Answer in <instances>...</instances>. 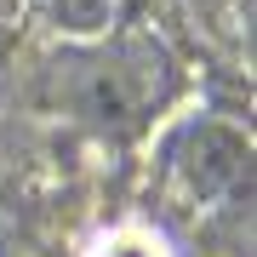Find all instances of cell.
Masks as SVG:
<instances>
[{"mask_svg": "<svg viewBox=\"0 0 257 257\" xmlns=\"http://www.w3.org/2000/svg\"><path fill=\"white\" fill-rule=\"evenodd\" d=\"M172 166H177V177H183V189L194 200H211L223 189H240V177H246V143L223 126H194L172 149Z\"/></svg>", "mask_w": 257, "mask_h": 257, "instance_id": "cell-1", "label": "cell"}]
</instances>
